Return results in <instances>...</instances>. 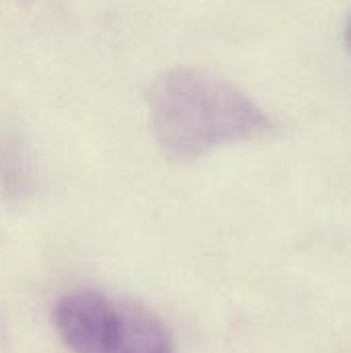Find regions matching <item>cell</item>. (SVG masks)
<instances>
[{"mask_svg": "<svg viewBox=\"0 0 351 353\" xmlns=\"http://www.w3.org/2000/svg\"><path fill=\"white\" fill-rule=\"evenodd\" d=\"M148 113L159 146L175 161H193L273 130L249 94L199 68L159 74L148 88Z\"/></svg>", "mask_w": 351, "mask_h": 353, "instance_id": "cell-1", "label": "cell"}, {"mask_svg": "<svg viewBox=\"0 0 351 353\" xmlns=\"http://www.w3.org/2000/svg\"><path fill=\"white\" fill-rule=\"evenodd\" d=\"M54 323L74 353H173V339L152 310L101 290L62 296Z\"/></svg>", "mask_w": 351, "mask_h": 353, "instance_id": "cell-2", "label": "cell"}]
</instances>
